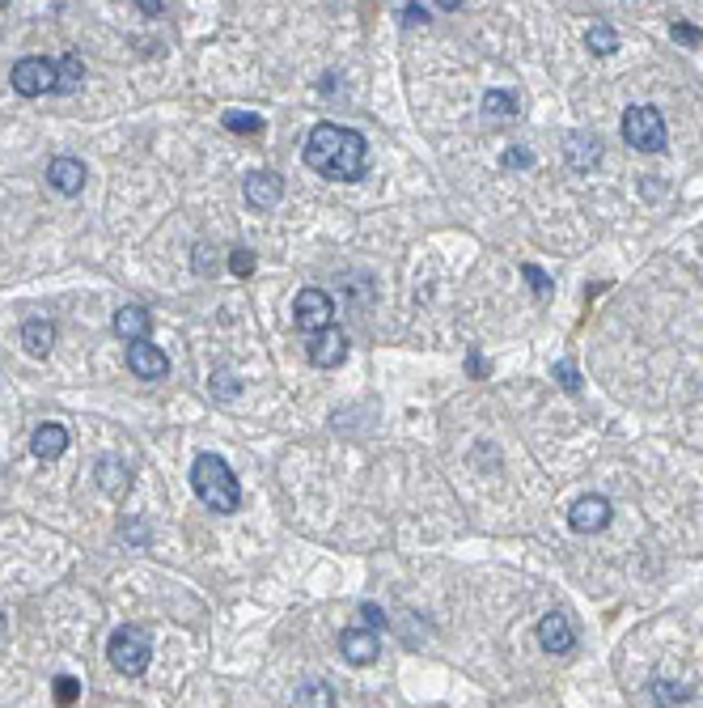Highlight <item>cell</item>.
<instances>
[{
  "mask_svg": "<svg viewBox=\"0 0 703 708\" xmlns=\"http://www.w3.org/2000/svg\"><path fill=\"white\" fill-rule=\"evenodd\" d=\"M242 196L250 208H259V212H272L284 196V179L272 170H255V174H246V183H242Z\"/></svg>",
  "mask_w": 703,
  "mask_h": 708,
  "instance_id": "8",
  "label": "cell"
},
{
  "mask_svg": "<svg viewBox=\"0 0 703 708\" xmlns=\"http://www.w3.org/2000/svg\"><path fill=\"white\" fill-rule=\"evenodd\" d=\"M348 357V335L339 331L335 323L331 327H322L318 335H310V361L318 369H335V365H344Z\"/></svg>",
  "mask_w": 703,
  "mask_h": 708,
  "instance_id": "9",
  "label": "cell"
},
{
  "mask_svg": "<svg viewBox=\"0 0 703 708\" xmlns=\"http://www.w3.org/2000/svg\"><path fill=\"white\" fill-rule=\"evenodd\" d=\"M301 157H305L310 170H318L322 179H335V183L365 179V170H369L365 136L352 132V128H339V123H318V128L305 136Z\"/></svg>",
  "mask_w": 703,
  "mask_h": 708,
  "instance_id": "1",
  "label": "cell"
},
{
  "mask_svg": "<svg viewBox=\"0 0 703 708\" xmlns=\"http://www.w3.org/2000/svg\"><path fill=\"white\" fill-rule=\"evenodd\" d=\"M47 183L56 187L60 196H81V187H85V162H81V157H51Z\"/></svg>",
  "mask_w": 703,
  "mask_h": 708,
  "instance_id": "13",
  "label": "cell"
},
{
  "mask_svg": "<svg viewBox=\"0 0 703 708\" xmlns=\"http://www.w3.org/2000/svg\"><path fill=\"white\" fill-rule=\"evenodd\" d=\"M610 518H615V509H610L606 497H598V492H589V497H581L572 505L568 513V526L576 530V535H598V530L610 526Z\"/></svg>",
  "mask_w": 703,
  "mask_h": 708,
  "instance_id": "7",
  "label": "cell"
},
{
  "mask_svg": "<svg viewBox=\"0 0 703 708\" xmlns=\"http://www.w3.org/2000/svg\"><path fill=\"white\" fill-rule=\"evenodd\" d=\"M483 111L496 115V119H513V115L521 111V102H517V94H509V90H488V94H483Z\"/></svg>",
  "mask_w": 703,
  "mask_h": 708,
  "instance_id": "21",
  "label": "cell"
},
{
  "mask_svg": "<svg viewBox=\"0 0 703 708\" xmlns=\"http://www.w3.org/2000/svg\"><path fill=\"white\" fill-rule=\"evenodd\" d=\"M77 700H81V683L72 679V675H60V679H56V704H60V708H72Z\"/></svg>",
  "mask_w": 703,
  "mask_h": 708,
  "instance_id": "28",
  "label": "cell"
},
{
  "mask_svg": "<svg viewBox=\"0 0 703 708\" xmlns=\"http://www.w3.org/2000/svg\"><path fill=\"white\" fill-rule=\"evenodd\" d=\"M568 166L572 170H593L602 162V145H598V136H589V132H568Z\"/></svg>",
  "mask_w": 703,
  "mask_h": 708,
  "instance_id": "15",
  "label": "cell"
},
{
  "mask_svg": "<svg viewBox=\"0 0 703 708\" xmlns=\"http://www.w3.org/2000/svg\"><path fill=\"white\" fill-rule=\"evenodd\" d=\"M56 81H60V68L43 60V56H26L13 64V90L22 98H39V94H56Z\"/></svg>",
  "mask_w": 703,
  "mask_h": 708,
  "instance_id": "6",
  "label": "cell"
},
{
  "mask_svg": "<svg viewBox=\"0 0 703 708\" xmlns=\"http://www.w3.org/2000/svg\"><path fill=\"white\" fill-rule=\"evenodd\" d=\"M339 653H344L348 666H369V662H377L382 645H377L373 628H344L339 632Z\"/></svg>",
  "mask_w": 703,
  "mask_h": 708,
  "instance_id": "12",
  "label": "cell"
},
{
  "mask_svg": "<svg viewBox=\"0 0 703 708\" xmlns=\"http://www.w3.org/2000/svg\"><path fill=\"white\" fill-rule=\"evenodd\" d=\"M530 162H534L530 149H509V153H504V170H526Z\"/></svg>",
  "mask_w": 703,
  "mask_h": 708,
  "instance_id": "33",
  "label": "cell"
},
{
  "mask_svg": "<svg viewBox=\"0 0 703 708\" xmlns=\"http://www.w3.org/2000/svg\"><path fill=\"white\" fill-rule=\"evenodd\" d=\"M623 140L640 153H661L670 132H665V119L657 106H632V111L623 115Z\"/></svg>",
  "mask_w": 703,
  "mask_h": 708,
  "instance_id": "4",
  "label": "cell"
},
{
  "mask_svg": "<svg viewBox=\"0 0 703 708\" xmlns=\"http://www.w3.org/2000/svg\"><path fill=\"white\" fill-rule=\"evenodd\" d=\"M0 636H5V615H0Z\"/></svg>",
  "mask_w": 703,
  "mask_h": 708,
  "instance_id": "36",
  "label": "cell"
},
{
  "mask_svg": "<svg viewBox=\"0 0 703 708\" xmlns=\"http://www.w3.org/2000/svg\"><path fill=\"white\" fill-rule=\"evenodd\" d=\"M521 272H526V280H530V289H534L538 297H543V293L551 289V280H547V272H543V268H534V263H526V268H521Z\"/></svg>",
  "mask_w": 703,
  "mask_h": 708,
  "instance_id": "31",
  "label": "cell"
},
{
  "mask_svg": "<svg viewBox=\"0 0 703 708\" xmlns=\"http://www.w3.org/2000/svg\"><path fill=\"white\" fill-rule=\"evenodd\" d=\"M670 34H674V39H678L682 47H699V39H703V30H699V26H691V22H674V26H670Z\"/></svg>",
  "mask_w": 703,
  "mask_h": 708,
  "instance_id": "30",
  "label": "cell"
},
{
  "mask_svg": "<svg viewBox=\"0 0 703 708\" xmlns=\"http://www.w3.org/2000/svg\"><path fill=\"white\" fill-rule=\"evenodd\" d=\"M399 17H403V26H424L432 13H428L424 5H403V13H399Z\"/></svg>",
  "mask_w": 703,
  "mask_h": 708,
  "instance_id": "34",
  "label": "cell"
},
{
  "mask_svg": "<svg viewBox=\"0 0 703 708\" xmlns=\"http://www.w3.org/2000/svg\"><path fill=\"white\" fill-rule=\"evenodd\" d=\"M30 450H34V458L51 463V458H60V454L68 450V429H64V424H56V420L39 424V429H34V437H30Z\"/></svg>",
  "mask_w": 703,
  "mask_h": 708,
  "instance_id": "14",
  "label": "cell"
},
{
  "mask_svg": "<svg viewBox=\"0 0 703 708\" xmlns=\"http://www.w3.org/2000/svg\"><path fill=\"white\" fill-rule=\"evenodd\" d=\"M136 9H144V13H149V17H153V13H161V9H166V0H140V5H136Z\"/></svg>",
  "mask_w": 703,
  "mask_h": 708,
  "instance_id": "35",
  "label": "cell"
},
{
  "mask_svg": "<svg viewBox=\"0 0 703 708\" xmlns=\"http://www.w3.org/2000/svg\"><path fill=\"white\" fill-rule=\"evenodd\" d=\"M293 323H297L305 335H318L322 327H331V323H335V302H331V293L318 289V285L301 289V293L293 297Z\"/></svg>",
  "mask_w": 703,
  "mask_h": 708,
  "instance_id": "5",
  "label": "cell"
},
{
  "mask_svg": "<svg viewBox=\"0 0 703 708\" xmlns=\"http://www.w3.org/2000/svg\"><path fill=\"white\" fill-rule=\"evenodd\" d=\"M653 700H657L661 708L687 704V700H691V687H682V683H670V679H653Z\"/></svg>",
  "mask_w": 703,
  "mask_h": 708,
  "instance_id": "24",
  "label": "cell"
},
{
  "mask_svg": "<svg viewBox=\"0 0 703 708\" xmlns=\"http://www.w3.org/2000/svg\"><path fill=\"white\" fill-rule=\"evenodd\" d=\"M221 123H225V132H238V136H259L263 132V119L255 111H225Z\"/></svg>",
  "mask_w": 703,
  "mask_h": 708,
  "instance_id": "23",
  "label": "cell"
},
{
  "mask_svg": "<svg viewBox=\"0 0 703 708\" xmlns=\"http://www.w3.org/2000/svg\"><path fill=\"white\" fill-rule=\"evenodd\" d=\"M119 539L128 543V547H149V526L136 522V518H123L119 522Z\"/></svg>",
  "mask_w": 703,
  "mask_h": 708,
  "instance_id": "26",
  "label": "cell"
},
{
  "mask_svg": "<svg viewBox=\"0 0 703 708\" xmlns=\"http://www.w3.org/2000/svg\"><path fill=\"white\" fill-rule=\"evenodd\" d=\"M585 43H589L593 56H615V51H619V30L606 26V22H593L589 34H585Z\"/></svg>",
  "mask_w": 703,
  "mask_h": 708,
  "instance_id": "19",
  "label": "cell"
},
{
  "mask_svg": "<svg viewBox=\"0 0 703 708\" xmlns=\"http://www.w3.org/2000/svg\"><path fill=\"white\" fill-rule=\"evenodd\" d=\"M51 344H56V327L47 323V318H26L22 323V348L30 352V357H47Z\"/></svg>",
  "mask_w": 703,
  "mask_h": 708,
  "instance_id": "18",
  "label": "cell"
},
{
  "mask_svg": "<svg viewBox=\"0 0 703 708\" xmlns=\"http://www.w3.org/2000/svg\"><path fill=\"white\" fill-rule=\"evenodd\" d=\"M128 369L136 378H144V382H161L170 374V357L161 348H153L149 340H136L132 348H128Z\"/></svg>",
  "mask_w": 703,
  "mask_h": 708,
  "instance_id": "10",
  "label": "cell"
},
{
  "mask_svg": "<svg viewBox=\"0 0 703 708\" xmlns=\"http://www.w3.org/2000/svg\"><path fill=\"white\" fill-rule=\"evenodd\" d=\"M56 68H60L56 94H77V90H81V77H85V64H81V56H64Z\"/></svg>",
  "mask_w": 703,
  "mask_h": 708,
  "instance_id": "20",
  "label": "cell"
},
{
  "mask_svg": "<svg viewBox=\"0 0 703 708\" xmlns=\"http://www.w3.org/2000/svg\"><path fill=\"white\" fill-rule=\"evenodd\" d=\"M360 619H365V628H386V611L382 607H377V603H365V607H360Z\"/></svg>",
  "mask_w": 703,
  "mask_h": 708,
  "instance_id": "32",
  "label": "cell"
},
{
  "mask_svg": "<svg viewBox=\"0 0 703 708\" xmlns=\"http://www.w3.org/2000/svg\"><path fill=\"white\" fill-rule=\"evenodd\" d=\"M106 658H111V666L119 670V675H144L149 670V658H153V641H149V632L136 628V624H123L115 628V636L106 641Z\"/></svg>",
  "mask_w": 703,
  "mask_h": 708,
  "instance_id": "3",
  "label": "cell"
},
{
  "mask_svg": "<svg viewBox=\"0 0 703 708\" xmlns=\"http://www.w3.org/2000/svg\"><path fill=\"white\" fill-rule=\"evenodd\" d=\"M98 484H102V492L106 497H119V492H128V484H132V471H128V463L123 458H115V454H106V458H98Z\"/></svg>",
  "mask_w": 703,
  "mask_h": 708,
  "instance_id": "17",
  "label": "cell"
},
{
  "mask_svg": "<svg viewBox=\"0 0 703 708\" xmlns=\"http://www.w3.org/2000/svg\"><path fill=\"white\" fill-rule=\"evenodd\" d=\"M149 331H153V314L144 306H123L115 314V335H119V340L136 344V340H149Z\"/></svg>",
  "mask_w": 703,
  "mask_h": 708,
  "instance_id": "16",
  "label": "cell"
},
{
  "mask_svg": "<svg viewBox=\"0 0 703 708\" xmlns=\"http://www.w3.org/2000/svg\"><path fill=\"white\" fill-rule=\"evenodd\" d=\"M229 272L246 280L250 272H255V251H246V246H233V255H229Z\"/></svg>",
  "mask_w": 703,
  "mask_h": 708,
  "instance_id": "27",
  "label": "cell"
},
{
  "mask_svg": "<svg viewBox=\"0 0 703 708\" xmlns=\"http://www.w3.org/2000/svg\"><path fill=\"white\" fill-rule=\"evenodd\" d=\"M238 395H242L238 374H233V369H216V374H212V399L229 403V399H238Z\"/></svg>",
  "mask_w": 703,
  "mask_h": 708,
  "instance_id": "25",
  "label": "cell"
},
{
  "mask_svg": "<svg viewBox=\"0 0 703 708\" xmlns=\"http://www.w3.org/2000/svg\"><path fill=\"white\" fill-rule=\"evenodd\" d=\"M538 645H543L547 653H572L576 649V628L572 619L564 611H551L538 619Z\"/></svg>",
  "mask_w": 703,
  "mask_h": 708,
  "instance_id": "11",
  "label": "cell"
},
{
  "mask_svg": "<svg viewBox=\"0 0 703 708\" xmlns=\"http://www.w3.org/2000/svg\"><path fill=\"white\" fill-rule=\"evenodd\" d=\"M191 488L212 513H238L242 505V488H238V475L229 471V463L221 454H200L191 463Z\"/></svg>",
  "mask_w": 703,
  "mask_h": 708,
  "instance_id": "2",
  "label": "cell"
},
{
  "mask_svg": "<svg viewBox=\"0 0 703 708\" xmlns=\"http://www.w3.org/2000/svg\"><path fill=\"white\" fill-rule=\"evenodd\" d=\"M297 708H335V692L327 683H301L297 687Z\"/></svg>",
  "mask_w": 703,
  "mask_h": 708,
  "instance_id": "22",
  "label": "cell"
},
{
  "mask_svg": "<svg viewBox=\"0 0 703 708\" xmlns=\"http://www.w3.org/2000/svg\"><path fill=\"white\" fill-rule=\"evenodd\" d=\"M555 378H560V386H564L568 395L581 391V374H576V365H572V361H555Z\"/></svg>",
  "mask_w": 703,
  "mask_h": 708,
  "instance_id": "29",
  "label": "cell"
}]
</instances>
